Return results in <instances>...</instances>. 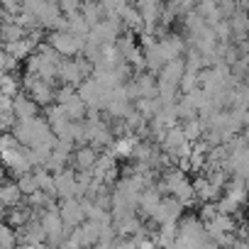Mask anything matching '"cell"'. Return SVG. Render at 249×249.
<instances>
[{
    "instance_id": "cell-1",
    "label": "cell",
    "mask_w": 249,
    "mask_h": 249,
    "mask_svg": "<svg viewBox=\"0 0 249 249\" xmlns=\"http://www.w3.org/2000/svg\"><path fill=\"white\" fill-rule=\"evenodd\" d=\"M44 42L52 44L61 56H76V54H81V49L86 44V37H78V35H73L69 30H47Z\"/></svg>"
},
{
    "instance_id": "cell-2",
    "label": "cell",
    "mask_w": 249,
    "mask_h": 249,
    "mask_svg": "<svg viewBox=\"0 0 249 249\" xmlns=\"http://www.w3.org/2000/svg\"><path fill=\"white\" fill-rule=\"evenodd\" d=\"M59 215H61V220H64L66 227H76L78 222L86 220L78 198H59Z\"/></svg>"
},
{
    "instance_id": "cell-3",
    "label": "cell",
    "mask_w": 249,
    "mask_h": 249,
    "mask_svg": "<svg viewBox=\"0 0 249 249\" xmlns=\"http://www.w3.org/2000/svg\"><path fill=\"white\" fill-rule=\"evenodd\" d=\"M13 112H15L18 120H27V117L39 115L42 107H39V105H37L25 90H20V93H15V98H13Z\"/></svg>"
},
{
    "instance_id": "cell-4",
    "label": "cell",
    "mask_w": 249,
    "mask_h": 249,
    "mask_svg": "<svg viewBox=\"0 0 249 249\" xmlns=\"http://www.w3.org/2000/svg\"><path fill=\"white\" fill-rule=\"evenodd\" d=\"M98 152H100V149H95L93 144H78V149L71 152L69 164H71L76 171H78V169H90V166L95 164V159H98Z\"/></svg>"
},
{
    "instance_id": "cell-5",
    "label": "cell",
    "mask_w": 249,
    "mask_h": 249,
    "mask_svg": "<svg viewBox=\"0 0 249 249\" xmlns=\"http://www.w3.org/2000/svg\"><path fill=\"white\" fill-rule=\"evenodd\" d=\"M39 107H47L49 103H54V86H49L47 81H42V78H35V83L25 90Z\"/></svg>"
},
{
    "instance_id": "cell-6",
    "label": "cell",
    "mask_w": 249,
    "mask_h": 249,
    "mask_svg": "<svg viewBox=\"0 0 249 249\" xmlns=\"http://www.w3.org/2000/svg\"><path fill=\"white\" fill-rule=\"evenodd\" d=\"M78 13L83 15V20L88 25H95V22H100L105 18V8L100 5V0H81Z\"/></svg>"
},
{
    "instance_id": "cell-7",
    "label": "cell",
    "mask_w": 249,
    "mask_h": 249,
    "mask_svg": "<svg viewBox=\"0 0 249 249\" xmlns=\"http://www.w3.org/2000/svg\"><path fill=\"white\" fill-rule=\"evenodd\" d=\"M22 200V191L18 188V183L15 181H0V203L3 205H8V208H13V205H18Z\"/></svg>"
},
{
    "instance_id": "cell-8",
    "label": "cell",
    "mask_w": 249,
    "mask_h": 249,
    "mask_svg": "<svg viewBox=\"0 0 249 249\" xmlns=\"http://www.w3.org/2000/svg\"><path fill=\"white\" fill-rule=\"evenodd\" d=\"M3 49L8 52V54H13L15 59H20V61H25V56L35 49V44L27 39V37H22V39H13V42H3Z\"/></svg>"
},
{
    "instance_id": "cell-9",
    "label": "cell",
    "mask_w": 249,
    "mask_h": 249,
    "mask_svg": "<svg viewBox=\"0 0 249 249\" xmlns=\"http://www.w3.org/2000/svg\"><path fill=\"white\" fill-rule=\"evenodd\" d=\"M66 15V30L69 32H73V35H78V37H86L88 35V30H90V25L83 20V15L76 10V13H64Z\"/></svg>"
},
{
    "instance_id": "cell-10",
    "label": "cell",
    "mask_w": 249,
    "mask_h": 249,
    "mask_svg": "<svg viewBox=\"0 0 249 249\" xmlns=\"http://www.w3.org/2000/svg\"><path fill=\"white\" fill-rule=\"evenodd\" d=\"M61 107H64V115H66L69 120H83V117H86V103L78 98V93H76L71 100H66Z\"/></svg>"
},
{
    "instance_id": "cell-11",
    "label": "cell",
    "mask_w": 249,
    "mask_h": 249,
    "mask_svg": "<svg viewBox=\"0 0 249 249\" xmlns=\"http://www.w3.org/2000/svg\"><path fill=\"white\" fill-rule=\"evenodd\" d=\"M181 130H183V137H186L188 142H196V140H200V135H203V122H200L198 117L183 120V122H181Z\"/></svg>"
},
{
    "instance_id": "cell-12",
    "label": "cell",
    "mask_w": 249,
    "mask_h": 249,
    "mask_svg": "<svg viewBox=\"0 0 249 249\" xmlns=\"http://www.w3.org/2000/svg\"><path fill=\"white\" fill-rule=\"evenodd\" d=\"M20 90H22V88H20V78L13 76V73H5L3 81H0V93H5V95L15 98V93H20Z\"/></svg>"
},
{
    "instance_id": "cell-13",
    "label": "cell",
    "mask_w": 249,
    "mask_h": 249,
    "mask_svg": "<svg viewBox=\"0 0 249 249\" xmlns=\"http://www.w3.org/2000/svg\"><path fill=\"white\" fill-rule=\"evenodd\" d=\"M15 227H10L3 217H0V247H15Z\"/></svg>"
},
{
    "instance_id": "cell-14",
    "label": "cell",
    "mask_w": 249,
    "mask_h": 249,
    "mask_svg": "<svg viewBox=\"0 0 249 249\" xmlns=\"http://www.w3.org/2000/svg\"><path fill=\"white\" fill-rule=\"evenodd\" d=\"M0 69L5 73H13V71H20V59H15L13 54H8L3 47H0Z\"/></svg>"
},
{
    "instance_id": "cell-15",
    "label": "cell",
    "mask_w": 249,
    "mask_h": 249,
    "mask_svg": "<svg viewBox=\"0 0 249 249\" xmlns=\"http://www.w3.org/2000/svg\"><path fill=\"white\" fill-rule=\"evenodd\" d=\"M15 112L13 110H0V132H10L15 124Z\"/></svg>"
},
{
    "instance_id": "cell-16",
    "label": "cell",
    "mask_w": 249,
    "mask_h": 249,
    "mask_svg": "<svg viewBox=\"0 0 249 249\" xmlns=\"http://www.w3.org/2000/svg\"><path fill=\"white\" fill-rule=\"evenodd\" d=\"M0 10H8V13L18 15L22 10V0H0Z\"/></svg>"
},
{
    "instance_id": "cell-17",
    "label": "cell",
    "mask_w": 249,
    "mask_h": 249,
    "mask_svg": "<svg viewBox=\"0 0 249 249\" xmlns=\"http://www.w3.org/2000/svg\"><path fill=\"white\" fill-rule=\"evenodd\" d=\"M56 5H59L61 13H76L81 8V0H59Z\"/></svg>"
}]
</instances>
